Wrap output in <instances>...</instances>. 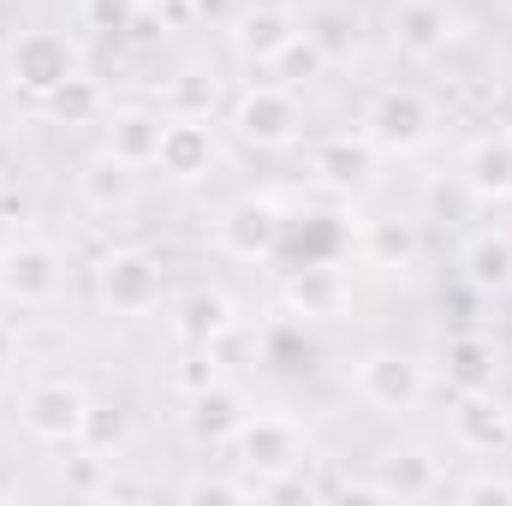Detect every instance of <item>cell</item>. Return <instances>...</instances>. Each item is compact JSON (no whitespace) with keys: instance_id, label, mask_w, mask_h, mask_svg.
Returning a JSON list of instances; mask_svg holds the SVG:
<instances>
[{"instance_id":"cell-24","label":"cell","mask_w":512,"mask_h":506,"mask_svg":"<svg viewBox=\"0 0 512 506\" xmlns=\"http://www.w3.org/2000/svg\"><path fill=\"white\" fill-rule=\"evenodd\" d=\"M441 370L453 381V393H483L501 381V346L489 334H453L441 352Z\"/></svg>"},{"instance_id":"cell-13","label":"cell","mask_w":512,"mask_h":506,"mask_svg":"<svg viewBox=\"0 0 512 506\" xmlns=\"http://www.w3.org/2000/svg\"><path fill=\"white\" fill-rule=\"evenodd\" d=\"M161 131H167V108L155 102H108V114L96 120V137L114 161L126 167H155V149H161Z\"/></svg>"},{"instance_id":"cell-19","label":"cell","mask_w":512,"mask_h":506,"mask_svg":"<svg viewBox=\"0 0 512 506\" xmlns=\"http://www.w3.org/2000/svg\"><path fill=\"white\" fill-rule=\"evenodd\" d=\"M173 334L185 346H221L227 334H239V304L221 292V286H191L173 298Z\"/></svg>"},{"instance_id":"cell-14","label":"cell","mask_w":512,"mask_h":506,"mask_svg":"<svg viewBox=\"0 0 512 506\" xmlns=\"http://www.w3.org/2000/svg\"><path fill=\"white\" fill-rule=\"evenodd\" d=\"M453 36H459V18L441 6V0H393V12H387V42H393V54H405V60H441L447 48H453Z\"/></svg>"},{"instance_id":"cell-17","label":"cell","mask_w":512,"mask_h":506,"mask_svg":"<svg viewBox=\"0 0 512 506\" xmlns=\"http://www.w3.org/2000/svg\"><path fill=\"white\" fill-rule=\"evenodd\" d=\"M352 245L364 256V268H376V274H411L423 262V221L417 215H370Z\"/></svg>"},{"instance_id":"cell-18","label":"cell","mask_w":512,"mask_h":506,"mask_svg":"<svg viewBox=\"0 0 512 506\" xmlns=\"http://www.w3.org/2000/svg\"><path fill=\"white\" fill-rule=\"evenodd\" d=\"M459 179H465V191L483 209L512 203V131L495 126V131H483V137H471L465 155H459Z\"/></svg>"},{"instance_id":"cell-21","label":"cell","mask_w":512,"mask_h":506,"mask_svg":"<svg viewBox=\"0 0 512 506\" xmlns=\"http://www.w3.org/2000/svg\"><path fill=\"white\" fill-rule=\"evenodd\" d=\"M78 203L102 221H126L137 209V167L114 161L108 149H96L84 167H78Z\"/></svg>"},{"instance_id":"cell-22","label":"cell","mask_w":512,"mask_h":506,"mask_svg":"<svg viewBox=\"0 0 512 506\" xmlns=\"http://www.w3.org/2000/svg\"><path fill=\"white\" fill-rule=\"evenodd\" d=\"M459 274L471 292L483 298H507L512 292V227H477L459 245Z\"/></svg>"},{"instance_id":"cell-15","label":"cell","mask_w":512,"mask_h":506,"mask_svg":"<svg viewBox=\"0 0 512 506\" xmlns=\"http://www.w3.org/2000/svg\"><path fill=\"white\" fill-rule=\"evenodd\" d=\"M256 405L245 399V387L239 381H209V387H197V393H185V429H191V441L197 447H233V435L245 429V417H251Z\"/></svg>"},{"instance_id":"cell-1","label":"cell","mask_w":512,"mask_h":506,"mask_svg":"<svg viewBox=\"0 0 512 506\" xmlns=\"http://www.w3.org/2000/svg\"><path fill=\"white\" fill-rule=\"evenodd\" d=\"M90 292H96V304L108 316L137 322V316H149L167 298V268H161V256L149 245H131L126 239V245H108L90 262Z\"/></svg>"},{"instance_id":"cell-16","label":"cell","mask_w":512,"mask_h":506,"mask_svg":"<svg viewBox=\"0 0 512 506\" xmlns=\"http://www.w3.org/2000/svg\"><path fill=\"white\" fill-rule=\"evenodd\" d=\"M447 435H453L459 453H471V459H495V453H507L512 447V411L495 399V387H483V393H459V405H453V417H447Z\"/></svg>"},{"instance_id":"cell-12","label":"cell","mask_w":512,"mask_h":506,"mask_svg":"<svg viewBox=\"0 0 512 506\" xmlns=\"http://www.w3.org/2000/svg\"><path fill=\"white\" fill-rule=\"evenodd\" d=\"M155 167H161V179H173V185H203V179L221 167V131H215V120H209V114H167Z\"/></svg>"},{"instance_id":"cell-3","label":"cell","mask_w":512,"mask_h":506,"mask_svg":"<svg viewBox=\"0 0 512 506\" xmlns=\"http://www.w3.org/2000/svg\"><path fill=\"white\" fill-rule=\"evenodd\" d=\"M84 66H78V48H72V36H60V30H42V24H30V30H12L6 36V48H0V78L18 90V96H30V102H48L66 78H78Z\"/></svg>"},{"instance_id":"cell-29","label":"cell","mask_w":512,"mask_h":506,"mask_svg":"<svg viewBox=\"0 0 512 506\" xmlns=\"http://www.w3.org/2000/svg\"><path fill=\"white\" fill-rule=\"evenodd\" d=\"M489 120H495L501 131H512V78L495 90V96H489Z\"/></svg>"},{"instance_id":"cell-6","label":"cell","mask_w":512,"mask_h":506,"mask_svg":"<svg viewBox=\"0 0 512 506\" xmlns=\"http://www.w3.org/2000/svg\"><path fill=\"white\" fill-rule=\"evenodd\" d=\"M352 387H358V399H364L370 411H382V417H411V411H423V399H429L435 376H429V364H423L417 352L376 346V352L358 358Z\"/></svg>"},{"instance_id":"cell-2","label":"cell","mask_w":512,"mask_h":506,"mask_svg":"<svg viewBox=\"0 0 512 506\" xmlns=\"http://www.w3.org/2000/svg\"><path fill=\"white\" fill-rule=\"evenodd\" d=\"M227 453H233V465H239L245 477L262 483V501H268V483L298 477V471L310 465V435H304V423L286 417V411H251Z\"/></svg>"},{"instance_id":"cell-9","label":"cell","mask_w":512,"mask_h":506,"mask_svg":"<svg viewBox=\"0 0 512 506\" xmlns=\"http://www.w3.org/2000/svg\"><path fill=\"white\" fill-rule=\"evenodd\" d=\"M84 411H90V393H84V381H72V376H42L18 393V423L42 447H78Z\"/></svg>"},{"instance_id":"cell-28","label":"cell","mask_w":512,"mask_h":506,"mask_svg":"<svg viewBox=\"0 0 512 506\" xmlns=\"http://www.w3.org/2000/svg\"><path fill=\"white\" fill-rule=\"evenodd\" d=\"M137 6L143 0H78V24L96 36H120V30H137Z\"/></svg>"},{"instance_id":"cell-5","label":"cell","mask_w":512,"mask_h":506,"mask_svg":"<svg viewBox=\"0 0 512 506\" xmlns=\"http://www.w3.org/2000/svg\"><path fill=\"white\" fill-rule=\"evenodd\" d=\"M358 131L376 143V155H417V149L435 143V131H441V108H435L417 84H387V90L370 96L364 126Z\"/></svg>"},{"instance_id":"cell-7","label":"cell","mask_w":512,"mask_h":506,"mask_svg":"<svg viewBox=\"0 0 512 506\" xmlns=\"http://www.w3.org/2000/svg\"><path fill=\"white\" fill-rule=\"evenodd\" d=\"M66 251L54 239H12L0 245V304L6 310H48L66 292Z\"/></svg>"},{"instance_id":"cell-23","label":"cell","mask_w":512,"mask_h":506,"mask_svg":"<svg viewBox=\"0 0 512 506\" xmlns=\"http://www.w3.org/2000/svg\"><path fill=\"white\" fill-rule=\"evenodd\" d=\"M370 173H376V143L364 131H340V137H322L310 149V179L328 191H358Z\"/></svg>"},{"instance_id":"cell-8","label":"cell","mask_w":512,"mask_h":506,"mask_svg":"<svg viewBox=\"0 0 512 506\" xmlns=\"http://www.w3.org/2000/svg\"><path fill=\"white\" fill-rule=\"evenodd\" d=\"M286 203L280 197H268V191H245V197H233L221 215H215V245L221 256H233V262H274L280 245H286Z\"/></svg>"},{"instance_id":"cell-20","label":"cell","mask_w":512,"mask_h":506,"mask_svg":"<svg viewBox=\"0 0 512 506\" xmlns=\"http://www.w3.org/2000/svg\"><path fill=\"white\" fill-rule=\"evenodd\" d=\"M435 489H441V459H429L423 447H387L364 483V495L376 501H423Z\"/></svg>"},{"instance_id":"cell-4","label":"cell","mask_w":512,"mask_h":506,"mask_svg":"<svg viewBox=\"0 0 512 506\" xmlns=\"http://www.w3.org/2000/svg\"><path fill=\"white\" fill-rule=\"evenodd\" d=\"M227 131L245 143V149H262V155H280L304 137V108L292 96V84H245L233 90L227 102Z\"/></svg>"},{"instance_id":"cell-11","label":"cell","mask_w":512,"mask_h":506,"mask_svg":"<svg viewBox=\"0 0 512 506\" xmlns=\"http://www.w3.org/2000/svg\"><path fill=\"white\" fill-rule=\"evenodd\" d=\"M304 36V18L286 6V0H245L233 18H227V42L245 66H274L292 42Z\"/></svg>"},{"instance_id":"cell-25","label":"cell","mask_w":512,"mask_h":506,"mask_svg":"<svg viewBox=\"0 0 512 506\" xmlns=\"http://www.w3.org/2000/svg\"><path fill=\"white\" fill-rule=\"evenodd\" d=\"M126 447H131V411L120 405V399H90L84 429H78V453L120 465V459H126Z\"/></svg>"},{"instance_id":"cell-27","label":"cell","mask_w":512,"mask_h":506,"mask_svg":"<svg viewBox=\"0 0 512 506\" xmlns=\"http://www.w3.org/2000/svg\"><path fill=\"white\" fill-rule=\"evenodd\" d=\"M215 90H221L215 78L203 84V72H179V78L161 90V108H167V114H215Z\"/></svg>"},{"instance_id":"cell-10","label":"cell","mask_w":512,"mask_h":506,"mask_svg":"<svg viewBox=\"0 0 512 506\" xmlns=\"http://www.w3.org/2000/svg\"><path fill=\"white\" fill-rule=\"evenodd\" d=\"M280 304H286L292 322H340L352 310V274L334 256H310V262L286 268Z\"/></svg>"},{"instance_id":"cell-26","label":"cell","mask_w":512,"mask_h":506,"mask_svg":"<svg viewBox=\"0 0 512 506\" xmlns=\"http://www.w3.org/2000/svg\"><path fill=\"white\" fill-rule=\"evenodd\" d=\"M42 108H48L60 126H78V120H102V114H108V102H102L96 78H84V72H78V78H66V84H60Z\"/></svg>"}]
</instances>
